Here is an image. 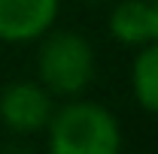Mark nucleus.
<instances>
[{"label":"nucleus","mask_w":158,"mask_h":154,"mask_svg":"<svg viewBox=\"0 0 158 154\" xmlns=\"http://www.w3.org/2000/svg\"><path fill=\"white\" fill-rule=\"evenodd\" d=\"M46 148L49 154H122V127L106 106L73 97L52 112Z\"/></svg>","instance_id":"1"},{"label":"nucleus","mask_w":158,"mask_h":154,"mask_svg":"<svg viewBox=\"0 0 158 154\" xmlns=\"http://www.w3.org/2000/svg\"><path fill=\"white\" fill-rule=\"evenodd\" d=\"M94 48L91 42L73 30H49L40 37L37 52V82L52 97L73 100L94 79Z\"/></svg>","instance_id":"2"},{"label":"nucleus","mask_w":158,"mask_h":154,"mask_svg":"<svg viewBox=\"0 0 158 154\" xmlns=\"http://www.w3.org/2000/svg\"><path fill=\"white\" fill-rule=\"evenodd\" d=\"M55 112V97L40 82L21 79L0 91V124L12 133H37L46 130Z\"/></svg>","instance_id":"3"},{"label":"nucleus","mask_w":158,"mask_h":154,"mask_svg":"<svg viewBox=\"0 0 158 154\" xmlns=\"http://www.w3.org/2000/svg\"><path fill=\"white\" fill-rule=\"evenodd\" d=\"M58 9L61 0H0V42H37L55 27Z\"/></svg>","instance_id":"4"},{"label":"nucleus","mask_w":158,"mask_h":154,"mask_svg":"<svg viewBox=\"0 0 158 154\" xmlns=\"http://www.w3.org/2000/svg\"><path fill=\"white\" fill-rule=\"evenodd\" d=\"M110 37L140 48L155 39V3L152 0H118L110 12Z\"/></svg>","instance_id":"5"},{"label":"nucleus","mask_w":158,"mask_h":154,"mask_svg":"<svg viewBox=\"0 0 158 154\" xmlns=\"http://www.w3.org/2000/svg\"><path fill=\"white\" fill-rule=\"evenodd\" d=\"M131 94L143 112L158 118V42H146L137 48L131 64Z\"/></svg>","instance_id":"6"},{"label":"nucleus","mask_w":158,"mask_h":154,"mask_svg":"<svg viewBox=\"0 0 158 154\" xmlns=\"http://www.w3.org/2000/svg\"><path fill=\"white\" fill-rule=\"evenodd\" d=\"M155 42H158V3H155Z\"/></svg>","instance_id":"7"},{"label":"nucleus","mask_w":158,"mask_h":154,"mask_svg":"<svg viewBox=\"0 0 158 154\" xmlns=\"http://www.w3.org/2000/svg\"><path fill=\"white\" fill-rule=\"evenodd\" d=\"M91 3H103V0H91Z\"/></svg>","instance_id":"8"},{"label":"nucleus","mask_w":158,"mask_h":154,"mask_svg":"<svg viewBox=\"0 0 158 154\" xmlns=\"http://www.w3.org/2000/svg\"><path fill=\"white\" fill-rule=\"evenodd\" d=\"M152 3H158V0H152Z\"/></svg>","instance_id":"9"}]
</instances>
